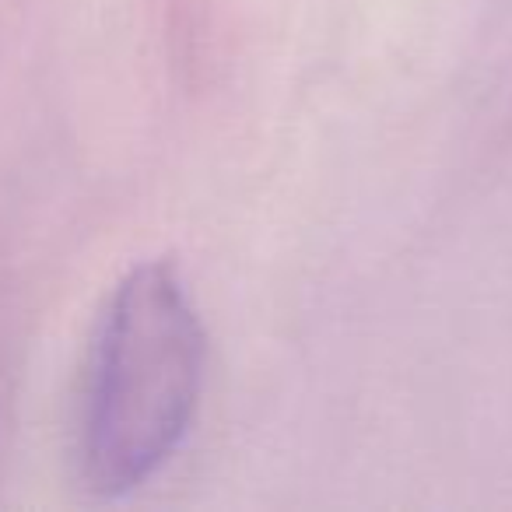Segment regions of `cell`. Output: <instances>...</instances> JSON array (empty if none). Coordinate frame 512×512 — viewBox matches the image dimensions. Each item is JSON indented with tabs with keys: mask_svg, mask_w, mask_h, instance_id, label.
<instances>
[{
	"mask_svg": "<svg viewBox=\"0 0 512 512\" xmlns=\"http://www.w3.org/2000/svg\"><path fill=\"white\" fill-rule=\"evenodd\" d=\"M204 327L169 260L137 264L95 330L78 414V470L92 495L120 498L155 477L193 425Z\"/></svg>",
	"mask_w": 512,
	"mask_h": 512,
	"instance_id": "6da1fadb",
	"label": "cell"
}]
</instances>
